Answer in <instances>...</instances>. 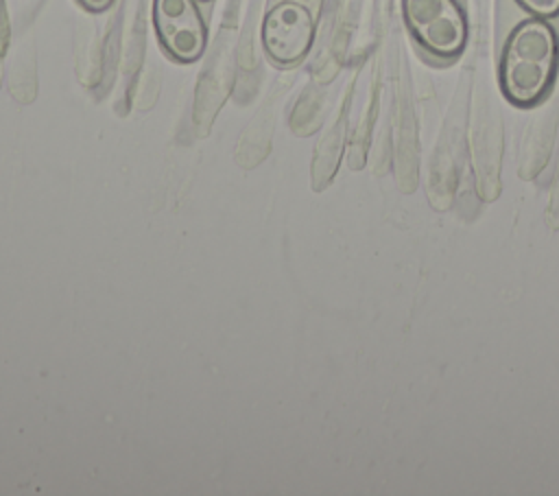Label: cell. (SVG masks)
Listing matches in <instances>:
<instances>
[{"label":"cell","mask_w":559,"mask_h":496,"mask_svg":"<svg viewBox=\"0 0 559 496\" xmlns=\"http://www.w3.org/2000/svg\"><path fill=\"white\" fill-rule=\"evenodd\" d=\"M559 70V35L546 17L518 22L500 50L498 85L515 107L539 105L555 85Z\"/></svg>","instance_id":"cell-1"},{"label":"cell","mask_w":559,"mask_h":496,"mask_svg":"<svg viewBox=\"0 0 559 496\" xmlns=\"http://www.w3.org/2000/svg\"><path fill=\"white\" fill-rule=\"evenodd\" d=\"M402 20L413 42L437 61L456 59L469 37L459 0H402Z\"/></svg>","instance_id":"cell-2"},{"label":"cell","mask_w":559,"mask_h":496,"mask_svg":"<svg viewBox=\"0 0 559 496\" xmlns=\"http://www.w3.org/2000/svg\"><path fill=\"white\" fill-rule=\"evenodd\" d=\"M314 39V17L297 0H282L262 20V46L277 66H293L306 57Z\"/></svg>","instance_id":"cell-3"},{"label":"cell","mask_w":559,"mask_h":496,"mask_svg":"<svg viewBox=\"0 0 559 496\" xmlns=\"http://www.w3.org/2000/svg\"><path fill=\"white\" fill-rule=\"evenodd\" d=\"M153 26L173 59L192 63L203 55L207 33L197 0H153Z\"/></svg>","instance_id":"cell-4"},{"label":"cell","mask_w":559,"mask_h":496,"mask_svg":"<svg viewBox=\"0 0 559 496\" xmlns=\"http://www.w3.org/2000/svg\"><path fill=\"white\" fill-rule=\"evenodd\" d=\"M528 15L555 17L559 15V0H515Z\"/></svg>","instance_id":"cell-5"},{"label":"cell","mask_w":559,"mask_h":496,"mask_svg":"<svg viewBox=\"0 0 559 496\" xmlns=\"http://www.w3.org/2000/svg\"><path fill=\"white\" fill-rule=\"evenodd\" d=\"M79 4L92 13H100L107 11L114 4V0H79Z\"/></svg>","instance_id":"cell-6"},{"label":"cell","mask_w":559,"mask_h":496,"mask_svg":"<svg viewBox=\"0 0 559 496\" xmlns=\"http://www.w3.org/2000/svg\"><path fill=\"white\" fill-rule=\"evenodd\" d=\"M197 2H210V0H197Z\"/></svg>","instance_id":"cell-7"}]
</instances>
